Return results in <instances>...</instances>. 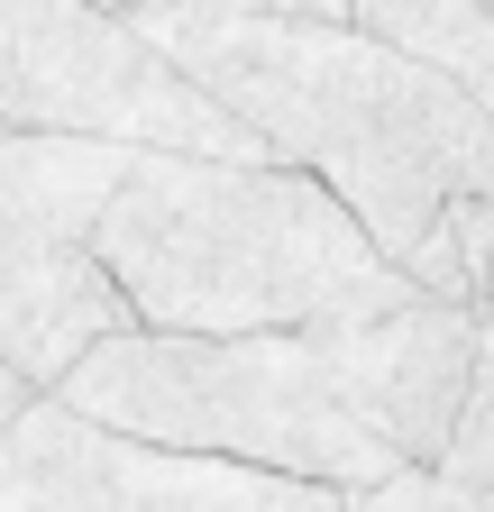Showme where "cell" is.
Here are the masks:
<instances>
[{
  "label": "cell",
  "instance_id": "6da1fadb",
  "mask_svg": "<svg viewBox=\"0 0 494 512\" xmlns=\"http://www.w3.org/2000/svg\"><path fill=\"white\" fill-rule=\"evenodd\" d=\"M257 147L321 174L394 266L449 202L494 192V110L421 55L284 10H129Z\"/></svg>",
  "mask_w": 494,
  "mask_h": 512
},
{
  "label": "cell",
  "instance_id": "7a4b0ae2",
  "mask_svg": "<svg viewBox=\"0 0 494 512\" xmlns=\"http://www.w3.org/2000/svg\"><path fill=\"white\" fill-rule=\"evenodd\" d=\"M92 256L147 330H312L421 293L339 192L284 156L129 147Z\"/></svg>",
  "mask_w": 494,
  "mask_h": 512
},
{
  "label": "cell",
  "instance_id": "3957f363",
  "mask_svg": "<svg viewBox=\"0 0 494 512\" xmlns=\"http://www.w3.org/2000/svg\"><path fill=\"white\" fill-rule=\"evenodd\" d=\"M55 403L147 448L238 458L339 494L403 467L348 394L339 320H312V330H147L129 320L65 366Z\"/></svg>",
  "mask_w": 494,
  "mask_h": 512
},
{
  "label": "cell",
  "instance_id": "277c9868",
  "mask_svg": "<svg viewBox=\"0 0 494 512\" xmlns=\"http://www.w3.org/2000/svg\"><path fill=\"white\" fill-rule=\"evenodd\" d=\"M119 165H129L119 138L0 128V357L37 394H55L83 348L129 330V293L92 256V220Z\"/></svg>",
  "mask_w": 494,
  "mask_h": 512
},
{
  "label": "cell",
  "instance_id": "5b68a950",
  "mask_svg": "<svg viewBox=\"0 0 494 512\" xmlns=\"http://www.w3.org/2000/svg\"><path fill=\"white\" fill-rule=\"evenodd\" d=\"M0 119L119 138V147L266 156L257 128L229 119V101H211L110 0H0Z\"/></svg>",
  "mask_w": 494,
  "mask_h": 512
},
{
  "label": "cell",
  "instance_id": "8992f818",
  "mask_svg": "<svg viewBox=\"0 0 494 512\" xmlns=\"http://www.w3.org/2000/svg\"><path fill=\"white\" fill-rule=\"evenodd\" d=\"M339 366H348L357 412L376 421L394 458L440 467L458 403H467V375H476V302L412 293L385 311H357V320H339Z\"/></svg>",
  "mask_w": 494,
  "mask_h": 512
},
{
  "label": "cell",
  "instance_id": "52a82bcc",
  "mask_svg": "<svg viewBox=\"0 0 494 512\" xmlns=\"http://www.w3.org/2000/svg\"><path fill=\"white\" fill-rule=\"evenodd\" d=\"M147 439H119L74 403L37 394L0 430V512H129Z\"/></svg>",
  "mask_w": 494,
  "mask_h": 512
},
{
  "label": "cell",
  "instance_id": "ba28073f",
  "mask_svg": "<svg viewBox=\"0 0 494 512\" xmlns=\"http://www.w3.org/2000/svg\"><path fill=\"white\" fill-rule=\"evenodd\" d=\"M129 512H339V485L238 467V458H183V448H147L138 458V503Z\"/></svg>",
  "mask_w": 494,
  "mask_h": 512
},
{
  "label": "cell",
  "instance_id": "9c48e42d",
  "mask_svg": "<svg viewBox=\"0 0 494 512\" xmlns=\"http://www.w3.org/2000/svg\"><path fill=\"white\" fill-rule=\"evenodd\" d=\"M357 28L421 55L430 74L494 110V0H357Z\"/></svg>",
  "mask_w": 494,
  "mask_h": 512
},
{
  "label": "cell",
  "instance_id": "30bf717a",
  "mask_svg": "<svg viewBox=\"0 0 494 512\" xmlns=\"http://www.w3.org/2000/svg\"><path fill=\"white\" fill-rule=\"evenodd\" d=\"M339 512H494L485 476H449V467H394L376 485H348Z\"/></svg>",
  "mask_w": 494,
  "mask_h": 512
},
{
  "label": "cell",
  "instance_id": "8fae6325",
  "mask_svg": "<svg viewBox=\"0 0 494 512\" xmlns=\"http://www.w3.org/2000/svg\"><path fill=\"white\" fill-rule=\"evenodd\" d=\"M440 467L494 485V293L476 302V375H467V403H458V430L440 448Z\"/></svg>",
  "mask_w": 494,
  "mask_h": 512
},
{
  "label": "cell",
  "instance_id": "7c38bea8",
  "mask_svg": "<svg viewBox=\"0 0 494 512\" xmlns=\"http://www.w3.org/2000/svg\"><path fill=\"white\" fill-rule=\"evenodd\" d=\"M257 10H284V19H321V28H357V0H257Z\"/></svg>",
  "mask_w": 494,
  "mask_h": 512
},
{
  "label": "cell",
  "instance_id": "4fadbf2b",
  "mask_svg": "<svg viewBox=\"0 0 494 512\" xmlns=\"http://www.w3.org/2000/svg\"><path fill=\"white\" fill-rule=\"evenodd\" d=\"M28 403H37V384H28V375H19L10 357H0V430H10V421H19Z\"/></svg>",
  "mask_w": 494,
  "mask_h": 512
},
{
  "label": "cell",
  "instance_id": "5bb4252c",
  "mask_svg": "<svg viewBox=\"0 0 494 512\" xmlns=\"http://www.w3.org/2000/svg\"><path fill=\"white\" fill-rule=\"evenodd\" d=\"M110 10H257V0H110Z\"/></svg>",
  "mask_w": 494,
  "mask_h": 512
},
{
  "label": "cell",
  "instance_id": "9a60e30c",
  "mask_svg": "<svg viewBox=\"0 0 494 512\" xmlns=\"http://www.w3.org/2000/svg\"><path fill=\"white\" fill-rule=\"evenodd\" d=\"M0 128H10V119H0Z\"/></svg>",
  "mask_w": 494,
  "mask_h": 512
},
{
  "label": "cell",
  "instance_id": "2e32d148",
  "mask_svg": "<svg viewBox=\"0 0 494 512\" xmlns=\"http://www.w3.org/2000/svg\"><path fill=\"white\" fill-rule=\"evenodd\" d=\"M485 293H494V284H485Z\"/></svg>",
  "mask_w": 494,
  "mask_h": 512
}]
</instances>
